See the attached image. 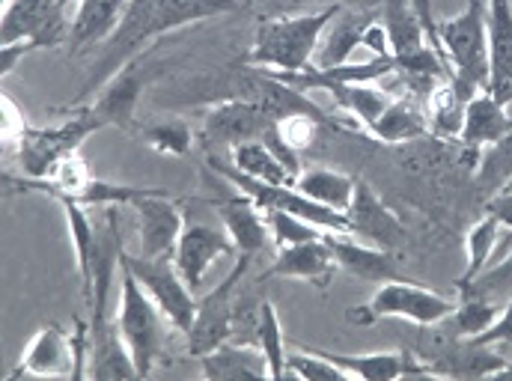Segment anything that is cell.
Instances as JSON below:
<instances>
[{"label":"cell","mask_w":512,"mask_h":381,"mask_svg":"<svg viewBox=\"0 0 512 381\" xmlns=\"http://www.w3.org/2000/svg\"><path fill=\"white\" fill-rule=\"evenodd\" d=\"M438 42L453 66V81L462 93L474 96L489 87V21L486 0H468L462 12L444 18L438 27Z\"/></svg>","instance_id":"2"},{"label":"cell","mask_w":512,"mask_h":381,"mask_svg":"<svg viewBox=\"0 0 512 381\" xmlns=\"http://www.w3.org/2000/svg\"><path fill=\"white\" fill-rule=\"evenodd\" d=\"M274 126V120L256 105L254 99H230L215 105L203 120V137L215 143H245V140H262V134Z\"/></svg>","instance_id":"14"},{"label":"cell","mask_w":512,"mask_h":381,"mask_svg":"<svg viewBox=\"0 0 512 381\" xmlns=\"http://www.w3.org/2000/svg\"><path fill=\"white\" fill-rule=\"evenodd\" d=\"M233 167L251 179L268 182V185H295V173L265 146V140H245L230 146Z\"/></svg>","instance_id":"28"},{"label":"cell","mask_w":512,"mask_h":381,"mask_svg":"<svg viewBox=\"0 0 512 381\" xmlns=\"http://www.w3.org/2000/svg\"><path fill=\"white\" fill-rule=\"evenodd\" d=\"M265 221L271 230V245L274 251L280 248H292V245H304V242H316L325 236V230L289 215V212H277V209H265Z\"/></svg>","instance_id":"35"},{"label":"cell","mask_w":512,"mask_h":381,"mask_svg":"<svg viewBox=\"0 0 512 381\" xmlns=\"http://www.w3.org/2000/svg\"><path fill=\"white\" fill-rule=\"evenodd\" d=\"M27 123H24V117L18 114V108H15V102L3 93V140L6 143H12V146H18V140L27 134Z\"/></svg>","instance_id":"41"},{"label":"cell","mask_w":512,"mask_h":381,"mask_svg":"<svg viewBox=\"0 0 512 381\" xmlns=\"http://www.w3.org/2000/svg\"><path fill=\"white\" fill-rule=\"evenodd\" d=\"M120 265L140 280V286L158 304L164 319L182 334H188L197 316V298H194V289L182 280L176 262L167 256H131L123 251Z\"/></svg>","instance_id":"4"},{"label":"cell","mask_w":512,"mask_h":381,"mask_svg":"<svg viewBox=\"0 0 512 381\" xmlns=\"http://www.w3.org/2000/svg\"><path fill=\"white\" fill-rule=\"evenodd\" d=\"M137 212V236H140V256H167L176 251L179 233L185 227L176 200L158 188L131 203Z\"/></svg>","instance_id":"10"},{"label":"cell","mask_w":512,"mask_h":381,"mask_svg":"<svg viewBox=\"0 0 512 381\" xmlns=\"http://www.w3.org/2000/svg\"><path fill=\"white\" fill-rule=\"evenodd\" d=\"M489 21V87L501 105L512 102V0H486Z\"/></svg>","instance_id":"15"},{"label":"cell","mask_w":512,"mask_h":381,"mask_svg":"<svg viewBox=\"0 0 512 381\" xmlns=\"http://www.w3.org/2000/svg\"><path fill=\"white\" fill-rule=\"evenodd\" d=\"M60 0H6L0 39L3 45L27 42L30 48H54L66 39V18Z\"/></svg>","instance_id":"8"},{"label":"cell","mask_w":512,"mask_h":381,"mask_svg":"<svg viewBox=\"0 0 512 381\" xmlns=\"http://www.w3.org/2000/svg\"><path fill=\"white\" fill-rule=\"evenodd\" d=\"M54 379V376H72L78 379V355L75 340L66 337L60 328H42L24 349L18 370L9 379Z\"/></svg>","instance_id":"12"},{"label":"cell","mask_w":512,"mask_h":381,"mask_svg":"<svg viewBox=\"0 0 512 381\" xmlns=\"http://www.w3.org/2000/svg\"><path fill=\"white\" fill-rule=\"evenodd\" d=\"M248 265H251V256L239 254L236 268L230 271V277L221 280L212 292H206L197 301L194 325L185 334L188 337V355L191 358H203V355L215 352L218 346L230 343V337H233V313H236L233 295H236V283L242 280V274L248 271Z\"/></svg>","instance_id":"7"},{"label":"cell","mask_w":512,"mask_h":381,"mask_svg":"<svg viewBox=\"0 0 512 381\" xmlns=\"http://www.w3.org/2000/svg\"><path fill=\"white\" fill-rule=\"evenodd\" d=\"M498 316H501V310H498L489 298H483V295H465V301H462V304L456 307V313H453L459 331H462L468 340L477 337V334H483Z\"/></svg>","instance_id":"37"},{"label":"cell","mask_w":512,"mask_h":381,"mask_svg":"<svg viewBox=\"0 0 512 381\" xmlns=\"http://www.w3.org/2000/svg\"><path fill=\"white\" fill-rule=\"evenodd\" d=\"M355 185L358 182L352 176L337 173V170H322V167L307 170V173H301L295 179V188L304 197H310V200H316V203H322V206H328L334 212H343V215H346V209H349V203L355 197Z\"/></svg>","instance_id":"29"},{"label":"cell","mask_w":512,"mask_h":381,"mask_svg":"<svg viewBox=\"0 0 512 381\" xmlns=\"http://www.w3.org/2000/svg\"><path fill=\"white\" fill-rule=\"evenodd\" d=\"M215 209H218L221 224L230 233L236 251L242 256L262 254L271 245V230H268V221H265V209H259L251 197L236 191L233 197L215 203Z\"/></svg>","instance_id":"17"},{"label":"cell","mask_w":512,"mask_h":381,"mask_svg":"<svg viewBox=\"0 0 512 381\" xmlns=\"http://www.w3.org/2000/svg\"><path fill=\"white\" fill-rule=\"evenodd\" d=\"M87 379H140L137 367L131 361L126 340L120 334V325L111 322V319H105L99 325L90 322V367H87Z\"/></svg>","instance_id":"19"},{"label":"cell","mask_w":512,"mask_h":381,"mask_svg":"<svg viewBox=\"0 0 512 381\" xmlns=\"http://www.w3.org/2000/svg\"><path fill=\"white\" fill-rule=\"evenodd\" d=\"M426 114L408 102V99H393L390 108L382 117L370 126V134L382 143H405V140H417L420 134H426Z\"/></svg>","instance_id":"31"},{"label":"cell","mask_w":512,"mask_h":381,"mask_svg":"<svg viewBox=\"0 0 512 381\" xmlns=\"http://www.w3.org/2000/svg\"><path fill=\"white\" fill-rule=\"evenodd\" d=\"M510 128L512 120L507 117V105H501L495 96L480 90L465 105V120H462L459 140L468 149H480V146H489V143L501 140Z\"/></svg>","instance_id":"24"},{"label":"cell","mask_w":512,"mask_h":381,"mask_svg":"<svg viewBox=\"0 0 512 381\" xmlns=\"http://www.w3.org/2000/svg\"><path fill=\"white\" fill-rule=\"evenodd\" d=\"M346 218L352 224L355 239H367L370 245L384 248V251H399L405 245L402 221L384 206L379 194L364 182L355 185V197H352V203L346 209Z\"/></svg>","instance_id":"11"},{"label":"cell","mask_w":512,"mask_h":381,"mask_svg":"<svg viewBox=\"0 0 512 381\" xmlns=\"http://www.w3.org/2000/svg\"><path fill=\"white\" fill-rule=\"evenodd\" d=\"M471 343H477V346H510L512 349V298L510 304L501 310V316L483 331V334H477V337H471Z\"/></svg>","instance_id":"40"},{"label":"cell","mask_w":512,"mask_h":381,"mask_svg":"<svg viewBox=\"0 0 512 381\" xmlns=\"http://www.w3.org/2000/svg\"><path fill=\"white\" fill-rule=\"evenodd\" d=\"M325 242L331 248V254L337 259V268H343L346 274L367 280V283H387L396 280V256L393 251H384L376 245H361L355 242V236L346 233H325Z\"/></svg>","instance_id":"18"},{"label":"cell","mask_w":512,"mask_h":381,"mask_svg":"<svg viewBox=\"0 0 512 381\" xmlns=\"http://www.w3.org/2000/svg\"><path fill=\"white\" fill-rule=\"evenodd\" d=\"M99 128H105V123L93 117L90 108L57 128H27V134L15 146L18 164L24 167L27 179H45L66 155L78 152V146Z\"/></svg>","instance_id":"6"},{"label":"cell","mask_w":512,"mask_h":381,"mask_svg":"<svg viewBox=\"0 0 512 381\" xmlns=\"http://www.w3.org/2000/svg\"><path fill=\"white\" fill-rule=\"evenodd\" d=\"M292 3H322V6H361V9H379L382 0H292Z\"/></svg>","instance_id":"43"},{"label":"cell","mask_w":512,"mask_h":381,"mask_svg":"<svg viewBox=\"0 0 512 381\" xmlns=\"http://www.w3.org/2000/svg\"><path fill=\"white\" fill-rule=\"evenodd\" d=\"M456 301L450 298H441L438 292L426 289V286H417V283H408V280H387L376 289V295L361 307L364 316L355 319V322H379V319H402V322H411V325H420V328H429V325H438L444 319H450L456 313Z\"/></svg>","instance_id":"5"},{"label":"cell","mask_w":512,"mask_h":381,"mask_svg":"<svg viewBox=\"0 0 512 381\" xmlns=\"http://www.w3.org/2000/svg\"><path fill=\"white\" fill-rule=\"evenodd\" d=\"M337 274V259L331 254L325 236L316 242H304V245H292V248H280L268 271L259 280H271V277H286V280H304L316 289H328L331 280Z\"/></svg>","instance_id":"13"},{"label":"cell","mask_w":512,"mask_h":381,"mask_svg":"<svg viewBox=\"0 0 512 381\" xmlns=\"http://www.w3.org/2000/svg\"><path fill=\"white\" fill-rule=\"evenodd\" d=\"M340 9L343 6H322L319 12L259 21L245 63L274 72H304L307 66H313L310 60L319 51V39Z\"/></svg>","instance_id":"1"},{"label":"cell","mask_w":512,"mask_h":381,"mask_svg":"<svg viewBox=\"0 0 512 381\" xmlns=\"http://www.w3.org/2000/svg\"><path fill=\"white\" fill-rule=\"evenodd\" d=\"M233 254H236V245H233V239H230V233L224 227H212V224L191 221L179 233V242H176V251H173V262H176L182 280L194 292H200L209 265L215 259H221V256Z\"/></svg>","instance_id":"9"},{"label":"cell","mask_w":512,"mask_h":381,"mask_svg":"<svg viewBox=\"0 0 512 381\" xmlns=\"http://www.w3.org/2000/svg\"><path fill=\"white\" fill-rule=\"evenodd\" d=\"M376 18L379 9L343 6L325 30V42L319 48V66H343L349 54L364 45V36Z\"/></svg>","instance_id":"20"},{"label":"cell","mask_w":512,"mask_h":381,"mask_svg":"<svg viewBox=\"0 0 512 381\" xmlns=\"http://www.w3.org/2000/svg\"><path fill=\"white\" fill-rule=\"evenodd\" d=\"M319 126H322V123H319L316 117H310V114H289V117H283V120L274 123V131L280 134V140H283L289 149L301 152V149H307V146L316 140Z\"/></svg>","instance_id":"39"},{"label":"cell","mask_w":512,"mask_h":381,"mask_svg":"<svg viewBox=\"0 0 512 381\" xmlns=\"http://www.w3.org/2000/svg\"><path fill=\"white\" fill-rule=\"evenodd\" d=\"M498 233H501V224H498L495 215H483V218L471 227V233H468V239H465L468 268H465V277L459 280L462 289H465L468 283H474V280L489 268L492 251H495V245H498Z\"/></svg>","instance_id":"33"},{"label":"cell","mask_w":512,"mask_h":381,"mask_svg":"<svg viewBox=\"0 0 512 381\" xmlns=\"http://www.w3.org/2000/svg\"><path fill=\"white\" fill-rule=\"evenodd\" d=\"M468 93L459 90V84L453 78L441 81L432 93H429V105H426V123L432 126L435 134L450 137L462 131L465 120V105H468Z\"/></svg>","instance_id":"30"},{"label":"cell","mask_w":512,"mask_h":381,"mask_svg":"<svg viewBox=\"0 0 512 381\" xmlns=\"http://www.w3.org/2000/svg\"><path fill=\"white\" fill-rule=\"evenodd\" d=\"M60 3H63V6H66V3H72V0H60Z\"/></svg>","instance_id":"45"},{"label":"cell","mask_w":512,"mask_h":381,"mask_svg":"<svg viewBox=\"0 0 512 381\" xmlns=\"http://www.w3.org/2000/svg\"><path fill=\"white\" fill-rule=\"evenodd\" d=\"M337 367L349 373V379L364 381H390L405 376H435L432 367H423L417 358H408L405 352H373V355H334L322 352Z\"/></svg>","instance_id":"21"},{"label":"cell","mask_w":512,"mask_h":381,"mask_svg":"<svg viewBox=\"0 0 512 381\" xmlns=\"http://www.w3.org/2000/svg\"><path fill=\"white\" fill-rule=\"evenodd\" d=\"M203 379L236 381V379H271L268 361L259 346L251 343H224L215 352L203 355Z\"/></svg>","instance_id":"23"},{"label":"cell","mask_w":512,"mask_h":381,"mask_svg":"<svg viewBox=\"0 0 512 381\" xmlns=\"http://www.w3.org/2000/svg\"><path fill=\"white\" fill-rule=\"evenodd\" d=\"M236 9H239V0H158L152 30H155V39H158V36H164V33H170L176 27L206 21V18H215V15H227V12H236Z\"/></svg>","instance_id":"26"},{"label":"cell","mask_w":512,"mask_h":381,"mask_svg":"<svg viewBox=\"0 0 512 381\" xmlns=\"http://www.w3.org/2000/svg\"><path fill=\"white\" fill-rule=\"evenodd\" d=\"M251 3H256V0H239V6H251Z\"/></svg>","instance_id":"44"},{"label":"cell","mask_w":512,"mask_h":381,"mask_svg":"<svg viewBox=\"0 0 512 381\" xmlns=\"http://www.w3.org/2000/svg\"><path fill=\"white\" fill-rule=\"evenodd\" d=\"M379 18H382L384 30H387V42H390V54L393 57H408L414 51H420L426 42V27L414 9V0H382L379 6Z\"/></svg>","instance_id":"25"},{"label":"cell","mask_w":512,"mask_h":381,"mask_svg":"<svg viewBox=\"0 0 512 381\" xmlns=\"http://www.w3.org/2000/svg\"><path fill=\"white\" fill-rule=\"evenodd\" d=\"M149 72H152V69H146L143 60H131V63H126V66L111 78V84H105L99 102L90 108L93 117H99V120L105 123V128L117 126L126 128V131H134V128H137L134 126V108H137V99H140L146 81H149Z\"/></svg>","instance_id":"16"},{"label":"cell","mask_w":512,"mask_h":381,"mask_svg":"<svg viewBox=\"0 0 512 381\" xmlns=\"http://www.w3.org/2000/svg\"><path fill=\"white\" fill-rule=\"evenodd\" d=\"M140 134L155 152H164V155H188L191 149V128L185 123H158V126L143 128Z\"/></svg>","instance_id":"38"},{"label":"cell","mask_w":512,"mask_h":381,"mask_svg":"<svg viewBox=\"0 0 512 381\" xmlns=\"http://www.w3.org/2000/svg\"><path fill=\"white\" fill-rule=\"evenodd\" d=\"M27 51H33L27 42H18V45H3V51H0V57H3V75H9L12 69H15V63L27 54Z\"/></svg>","instance_id":"42"},{"label":"cell","mask_w":512,"mask_h":381,"mask_svg":"<svg viewBox=\"0 0 512 381\" xmlns=\"http://www.w3.org/2000/svg\"><path fill=\"white\" fill-rule=\"evenodd\" d=\"M128 0H81L75 21L69 24L72 51L105 45L126 15Z\"/></svg>","instance_id":"22"},{"label":"cell","mask_w":512,"mask_h":381,"mask_svg":"<svg viewBox=\"0 0 512 381\" xmlns=\"http://www.w3.org/2000/svg\"><path fill=\"white\" fill-rule=\"evenodd\" d=\"M256 346L262 349L268 361L271 379H286V343L277 307L271 301H259V319H256Z\"/></svg>","instance_id":"32"},{"label":"cell","mask_w":512,"mask_h":381,"mask_svg":"<svg viewBox=\"0 0 512 381\" xmlns=\"http://www.w3.org/2000/svg\"><path fill=\"white\" fill-rule=\"evenodd\" d=\"M512 176V128L495 143L486 146L483 158H480V167H477V185L480 191H489L495 194L507 179Z\"/></svg>","instance_id":"34"},{"label":"cell","mask_w":512,"mask_h":381,"mask_svg":"<svg viewBox=\"0 0 512 381\" xmlns=\"http://www.w3.org/2000/svg\"><path fill=\"white\" fill-rule=\"evenodd\" d=\"M322 90L367 131L393 102V96H387L384 90L373 87V84H325Z\"/></svg>","instance_id":"27"},{"label":"cell","mask_w":512,"mask_h":381,"mask_svg":"<svg viewBox=\"0 0 512 381\" xmlns=\"http://www.w3.org/2000/svg\"><path fill=\"white\" fill-rule=\"evenodd\" d=\"M123 271V286H120V334L126 340L131 361L137 367V376L146 379L155 367V358L161 352V310L158 304L146 295V289L140 286V280L120 265Z\"/></svg>","instance_id":"3"},{"label":"cell","mask_w":512,"mask_h":381,"mask_svg":"<svg viewBox=\"0 0 512 381\" xmlns=\"http://www.w3.org/2000/svg\"><path fill=\"white\" fill-rule=\"evenodd\" d=\"M286 379H304V381H328V379H349V373L343 367H337L331 358H325L322 352H310V349H298V352H286Z\"/></svg>","instance_id":"36"}]
</instances>
